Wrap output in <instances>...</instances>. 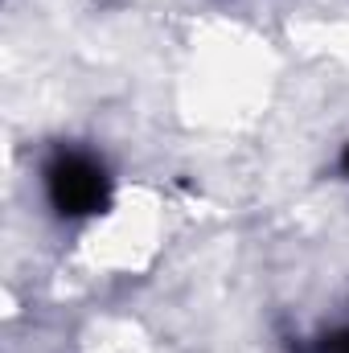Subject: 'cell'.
<instances>
[{
	"label": "cell",
	"instance_id": "cell-1",
	"mask_svg": "<svg viewBox=\"0 0 349 353\" xmlns=\"http://www.w3.org/2000/svg\"><path fill=\"white\" fill-rule=\"evenodd\" d=\"M46 189H50L54 210L66 218H83L107 205V176L90 157H79V152H66L50 165Z\"/></svg>",
	"mask_w": 349,
	"mask_h": 353
},
{
	"label": "cell",
	"instance_id": "cell-2",
	"mask_svg": "<svg viewBox=\"0 0 349 353\" xmlns=\"http://www.w3.org/2000/svg\"><path fill=\"white\" fill-rule=\"evenodd\" d=\"M346 169H349V148H346Z\"/></svg>",
	"mask_w": 349,
	"mask_h": 353
}]
</instances>
